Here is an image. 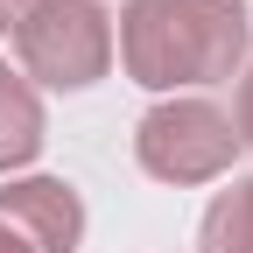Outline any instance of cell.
Segmentation results:
<instances>
[{
    "label": "cell",
    "mask_w": 253,
    "mask_h": 253,
    "mask_svg": "<svg viewBox=\"0 0 253 253\" xmlns=\"http://www.w3.org/2000/svg\"><path fill=\"white\" fill-rule=\"evenodd\" d=\"M42 155V99L14 63H0V176L28 169Z\"/></svg>",
    "instance_id": "5"
},
{
    "label": "cell",
    "mask_w": 253,
    "mask_h": 253,
    "mask_svg": "<svg viewBox=\"0 0 253 253\" xmlns=\"http://www.w3.org/2000/svg\"><path fill=\"white\" fill-rule=\"evenodd\" d=\"M197 253H253V176H232L211 197L197 225Z\"/></svg>",
    "instance_id": "6"
},
{
    "label": "cell",
    "mask_w": 253,
    "mask_h": 253,
    "mask_svg": "<svg viewBox=\"0 0 253 253\" xmlns=\"http://www.w3.org/2000/svg\"><path fill=\"white\" fill-rule=\"evenodd\" d=\"M0 253H28V246H21V239H14L7 225H0Z\"/></svg>",
    "instance_id": "9"
},
{
    "label": "cell",
    "mask_w": 253,
    "mask_h": 253,
    "mask_svg": "<svg viewBox=\"0 0 253 253\" xmlns=\"http://www.w3.org/2000/svg\"><path fill=\"white\" fill-rule=\"evenodd\" d=\"M239 155V134H232V113L211 106V99H162L148 106L141 126H134V162L155 176V183H218Z\"/></svg>",
    "instance_id": "3"
},
{
    "label": "cell",
    "mask_w": 253,
    "mask_h": 253,
    "mask_svg": "<svg viewBox=\"0 0 253 253\" xmlns=\"http://www.w3.org/2000/svg\"><path fill=\"white\" fill-rule=\"evenodd\" d=\"M14 71L28 84H49V91H84L113 71V14L99 0H36L14 28Z\"/></svg>",
    "instance_id": "2"
},
{
    "label": "cell",
    "mask_w": 253,
    "mask_h": 253,
    "mask_svg": "<svg viewBox=\"0 0 253 253\" xmlns=\"http://www.w3.org/2000/svg\"><path fill=\"white\" fill-rule=\"evenodd\" d=\"M28 7H36V0H0V36H7V28H14V21H21Z\"/></svg>",
    "instance_id": "8"
},
{
    "label": "cell",
    "mask_w": 253,
    "mask_h": 253,
    "mask_svg": "<svg viewBox=\"0 0 253 253\" xmlns=\"http://www.w3.org/2000/svg\"><path fill=\"white\" fill-rule=\"evenodd\" d=\"M0 225L28 253H78L84 246V197L63 176H14V183H0Z\"/></svg>",
    "instance_id": "4"
},
{
    "label": "cell",
    "mask_w": 253,
    "mask_h": 253,
    "mask_svg": "<svg viewBox=\"0 0 253 253\" xmlns=\"http://www.w3.org/2000/svg\"><path fill=\"white\" fill-rule=\"evenodd\" d=\"M113 49L141 91L176 99L197 84H225L253 56V7L246 0H126Z\"/></svg>",
    "instance_id": "1"
},
{
    "label": "cell",
    "mask_w": 253,
    "mask_h": 253,
    "mask_svg": "<svg viewBox=\"0 0 253 253\" xmlns=\"http://www.w3.org/2000/svg\"><path fill=\"white\" fill-rule=\"evenodd\" d=\"M232 134H239V148L253 155V63L239 71V99H232Z\"/></svg>",
    "instance_id": "7"
}]
</instances>
